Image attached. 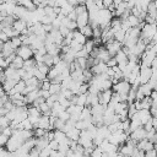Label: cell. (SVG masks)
Instances as JSON below:
<instances>
[{
	"instance_id": "1",
	"label": "cell",
	"mask_w": 157,
	"mask_h": 157,
	"mask_svg": "<svg viewBox=\"0 0 157 157\" xmlns=\"http://www.w3.org/2000/svg\"><path fill=\"white\" fill-rule=\"evenodd\" d=\"M131 87H132V85L128 80L123 78V80L118 81L115 85H113L112 88H113L114 92H118V93H129V91H130Z\"/></svg>"
},
{
	"instance_id": "2",
	"label": "cell",
	"mask_w": 157,
	"mask_h": 157,
	"mask_svg": "<svg viewBox=\"0 0 157 157\" xmlns=\"http://www.w3.org/2000/svg\"><path fill=\"white\" fill-rule=\"evenodd\" d=\"M16 54L20 55L21 58H23L25 60L31 59V58L34 56V52H33L32 47L31 45H27V44H22L20 48H17L16 49Z\"/></svg>"
},
{
	"instance_id": "3",
	"label": "cell",
	"mask_w": 157,
	"mask_h": 157,
	"mask_svg": "<svg viewBox=\"0 0 157 157\" xmlns=\"http://www.w3.org/2000/svg\"><path fill=\"white\" fill-rule=\"evenodd\" d=\"M153 75V70L152 66H146V65H141L140 67V78H141V83H147L150 81V78Z\"/></svg>"
},
{
	"instance_id": "4",
	"label": "cell",
	"mask_w": 157,
	"mask_h": 157,
	"mask_svg": "<svg viewBox=\"0 0 157 157\" xmlns=\"http://www.w3.org/2000/svg\"><path fill=\"white\" fill-rule=\"evenodd\" d=\"M105 47H107L108 52L110 53V55H112V56H115V54H117V53H118L120 49H123L124 44H123L121 42L117 40V39H113L112 42L105 43Z\"/></svg>"
},
{
	"instance_id": "5",
	"label": "cell",
	"mask_w": 157,
	"mask_h": 157,
	"mask_svg": "<svg viewBox=\"0 0 157 157\" xmlns=\"http://www.w3.org/2000/svg\"><path fill=\"white\" fill-rule=\"evenodd\" d=\"M13 53H16V48L12 45L10 39L7 42H1V56L6 58V56H9Z\"/></svg>"
},
{
	"instance_id": "6",
	"label": "cell",
	"mask_w": 157,
	"mask_h": 157,
	"mask_svg": "<svg viewBox=\"0 0 157 157\" xmlns=\"http://www.w3.org/2000/svg\"><path fill=\"white\" fill-rule=\"evenodd\" d=\"M113 93H114L113 88L101 91V92L98 93L99 103H102V104H104V105H108V104H109V102H110V99H112V97H113Z\"/></svg>"
},
{
	"instance_id": "7",
	"label": "cell",
	"mask_w": 157,
	"mask_h": 157,
	"mask_svg": "<svg viewBox=\"0 0 157 157\" xmlns=\"http://www.w3.org/2000/svg\"><path fill=\"white\" fill-rule=\"evenodd\" d=\"M130 137L134 139V140H136V141L139 142V141L142 140V139H147V130H146L144 126H140V128H137L136 130L131 131Z\"/></svg>"
},
{
	"instance_id": "8",
	"label": "cell",
	"mask_w": 157,
	"mask_h": 157,
	"mask_svg": "<svg viewBox=\"0 0 157 157\" xmlns=\"http://www.w3.org/2000/svg\"><path fill=\"white\" fill-rule=\"evenodd\" d=\"M136 115H137V118L140 119V121L142 123V125H145L153 115L151 114V110L150 109H139L137 112H136Z\"/></svg>"
},
{
	"instance_id": "9",
	"label": "cell",
	"mask_w": 157,
	"mask_h": 157,
	"mask_svg": "<svg viewBox=\"0 0 157 157\" xmlns=\"http://www.w3.org/2000/svg\"><path fill=\"white\" fill-rule=\"evenodd\" d=\"M76 22H77L78 28H81V27H83V26L88 25V23H90V13H88V11H85V12H82V13L77 15Z\"/></svg>"
},
{
	"instance_id": "10",
	"label": "cell",
	"mask_w": 157,
	"mask_h": 157,
	"mask_svg": "<svg viewBox=\"0 0 157 157\" xmlns=\"http://www.w3.org/2000/svg\"><path fill=\"white\" fill-rule=\"evenodd\" d=\"M137 147L140 150H142V151L146 152V151H148L151 148H155V142L151 141V140H148V139H142V140H140L137 142Z\"/></svg>"
},
{
	"instance_id": "11",
	"label": "cell",
	"mask_w": 157,
	"mask_h": 157,
	"mask_svg": "<svg viewBox=\"0 0 157 157\" xmlns=\"http://www.w3.org/2000/svg\"><path fill=\"white\" fill-rule=\"evenodd\" d=\"M108 67H109V66L107 65V63H104V61H99L98 64L93 65V66L91 67V70H92V72H93L94 75H98V74H103V72H107Z\"/></svg>"
},
{
	"instance_id": "12",
	"label": "cell",
	"mask_w": 157,
	"mask_h": 157,
	"mask_svg": "<svg viewBox=\"0 0 157 157\" xmlns=\"http://www.w3.org/2000/svg\"><path fill=\"white\" fill-rule=\"evenodd\" d=\"M12 27L17 31V32H22L23 29H26L28 26H27V21L26 20H23V18H16L15 20V22H13V25H12Z\"/></svg>"
},
{
	"instance_id": "13",
	"label": "cell",
	"mask_w": 157,
	"mask_h": 157,
	"mask_svg": "<svg viewBox=\"0 0 157 157\" xmlns=\"http://www.w3.org/2000/svg\"><path fill=\"white\" fill-rule=\"evenodd\" d=\"M80 134H81V130H80L78 128H76V126H72L71 129H69V130L66 131L67 137L71 139V140H76V141H78Z\"/></svg>"
},
{
	"instance_id": "14",
	"label": "cell",
	"mask_w": 157,
	"mask_h": 157,
	"mask_svg": "<svg viewBox=\"0 0 157 157\" xmlns=\"http://www.w3.org/2000/svg\"><path fill=\"white\" fill-rule=\"evenodd\" d=\"M39 96H40V93H39V88H38V90H33V91H31L29 93H27V94L25 96L27 104H32Z\"/></svg>"
},
{
	"instance_id": "15",
	"label": "cell",
	"mask_w": 157,
	"mask_h": 157,
	"mask_svg": "<svg viewBox=\"0 0 157 157\" xmlns=\"http://www.w3.org/2000/svg\"><path fill=\"white\" fill-rule=\"evenodd\" d=\"M64 110H66V108H65L64 105H61L59 101H56V102L53 104V107H52V115L59 117V114H60L61 112H64Z\"/></svg>"
},
{
	"instance_id": "16",
	"label": "cell",
	"mask_w": 157,
	"mask_h": 157,
	"mask_svg": "<svg viewBox=\"0 0 157 157\" xmlns=\"http://www.w3.org/2000/svg\"><path fill=\"white\" fill-rule=\"evenodd\" d=\"M71 77L75 81H80V82H85V75H83V69H76L71 72Z\"/></svg>"
},
{
	"instance_id": "17",
	"label": "cell",
	"mask_w": 157,
	"mask_h": 157,
	"mask_svg": "<svg viewBox=\"0 0 157 157\" xmlns=\"http://www.w3.org/2000/svg\"><path fill=\"white\" fill-rule=\"evenodd\" d=\"M129 9V6H128V1H123V2H120L118 6H117V9H115V12H114V16H118V17H120L126 10Z\"/></svg>"
},
{
	"instance_id": "18",
	"label": "cell",
	"mask_w": 157,
	"mask_h": 157,
	"mask_svg": "<svg viewBox=\"0 0 157 157\" xmlns=\"http://www.w3.org/2000/svg\"><path fill=\"white\" fill-rule=\"evenodd\" d=\"M74 39H75L76 42H78V43H81L82 45H85V43H86V40H87L88 38H87L80 29H78V31L75 29V31H74Z\"/></svg>"
},
{
	"instance_id": "19",
	"label": "cell",
	"mask_w": 157,
	"mask_h": 157,
	"mask_svg": "<svg viewBox=\"0 0 157 157\" xmlns=\"http://www.w3.org/2000/svg\"><path fill=\"white\" fill-rule=\"evenodd\" d=\"M114 58L117 59L118 64H120V63H125V61H129V55L126 54V52H125L124 49H120V50L115 54V56H114Z\"/></svg>"
},
{
	"instance_id": "20",
	"label": "cell",
	"mask_w": 157,
	"mask_h": 157,
	"mask_svg": "<svg viewBox=\"0 0 157 157\" xmlns=\"http://www.w3.org/2000/svg\"><path fill=\"white\" fill-rule=\"evenodd\" d=\"M18 5H22V6H25L27 10H31V11H33V10H36L38 6L34 4V1L33 0H20L18 1Z\"/></svg>"
},
{
	"instance_id": "21",
	"label": "cell",
	"mask_w": 157,
	"mask_h": 157,
	"mask_svg": "<svg viewBox=\"0 0 157 157\" xmlns=\"http://www.w3.org/2000/svg\"><path fill=\"white\" fill-rule=\"evenodd\" d=\"M99 103V97H98V93H91L88 92V97H87V105H94Z\"/></svg>"
},
{
	"instance_id": "22",
	"label": "cell",
	"mask_w": 157,
	"mask_h": 157,
	"mask_svg": "<svg viewBox=\"0 0 157 157\" xmlns=\"http://www.w3.org/2000/svg\"><path fill=\"white\" fill-rule=\"evenodd\" d=\"M87 38H93V27L88 23V25H86V26H83V27H81V28H78Z\"/></svg>"
},
{
	"instance_id": "23",
	"label": "cell",
	"mask_w": 157,
	"mask_h": 157,
	"mask_svg": "<svg viewBox=\"0 0 157 157\" xmlns=\"http://www.w3.org/2000/svg\"><path fill=\"white\" fill-rule=\"evenodd\" d=\"M10 65H12V66L16 67V69H21V67H23V65H25V59L16 54V56L13 58V60H12V63H11Z\"/></svg>"
},
{
	"instance_id": "24",
	"label": "cell",
	"mask_w": 157,
	"mask_h": 157,
	"mask_svg": "<svg viewBox=\"0 0 157 157\" xmlns=\"http://www.w3.org/2000/svg\"><path fill=\"white\" fill-rule=\"evenodd\" d=\"M17 83V81H15V80H12V78H6V81L5 82H2V88L9 93L12 88H13V86Z\"/></svg>"
},
{
	"instance_id": "25",
	"label": "cell",
	"mask_w": 157,
	"mask_h": 157,
	"mask_svg": "<svg viewBox=\"0 0 157 157\" xmlns=\"http://www.w3.org/2000/svg\"><path fill=\"white\" fill-rule=\"evenodd\" d=\"M125 34H126V31L125 29H123L121 27L117 31V32H114V39H117V40H119V42H124V39H125Z\"/></svg>"
},
{
	"instance_id": "26",
	"label": "cell",
	"mask_w": 157,
	"mask_h": 157,
	"mask_svg": "<svg viewBox=\"0 0 157 157\" xmlns=\"http://www.w3.org/2000/svg\"><path fill=\"white\" fill-rule=\"evenodd\" d=\"M94 47H96V43H94V39H92V38H88V39L86 40L85 45H83V48H85L88 53H91V52L94 49Z\"/></svg>"
},
{
	"instance_id": "27",
	"label": "cell",
	"mask_w": 157,
	"mask_h": 157,
	"mask_svg": "<svg viewBox=\"0 0 157 157\" xmlns=\"http://www.w3.org/2000/svg\"><path fill=\"white\" fill-rule=\"evenodd\" d=\"M59 75H60L59 70L55 67V65H53V66L49 69V72H48V78H49V80H53V78L58 77Z\"/></svg>"
},
{
	"instance_id": "28",
	"label": "cell",
	"mask_w": 157,
	"mask_h": 157,
	"mask_svg": "<svg viewBox=\"0 0 157 157\" xmlns=\"http://www.w3.org/2000/svg\"><path fill=\"white\" fill-rule=\"evenodd\" d=\"M61 88H63L61 83L52 82V85H50V87H49V91H50V93H52V94H54V93H60Z\"/></svg>"
},
{
	"instance_id": "29",
	"label": "cell",
	"mask_w": 157,
	"mask_h": 157,
	"mask_svg": "<svg viewBox=\"0 0 157 157\" xmlns=\"http://www.w3.org/2000/svg\"><path fill=\"white\" fill-rule=\"evenodd\" d=\"M43 63H45L48 66H53L54 65V55H52V54H49V53H47L44 56H43Z\"/></svg>"
},
{
	"instance_id": "30",
	"label": "cell",
	"mask_w": 157,
	"mask_h": 157,
	"mask_svg": "<svg viewBox=\"0 0 157 157\" xmlns=\"http://www.w3.org/2000/svg\"><path fill=\"white\" fill-rule=\"evenodd\" d=\"M88 58V56H87ZM87 58L86 56H81V58H76L75 60H76V63L78 64V66L81 67V69H87L88 67V65H87Z\"/></svg>"
},
{
	"instance_id": "31",
	"label": "cell",
	"mask_w": 157,
	"mask_h": 157,
	"mask_svg": "<svg viewBox=\"0 0 157 157\" xmlns=\"http://www.w3.org/2000/svg\"><path fill=\"white\" fill-rule=\"evenodd\" d=\"M10 124H11V120L6 115H1L0 117V129H4L6 126H10Z\"/></svg>"
},
{
	"instance_id": "32",
	"label": "cell",
	"mask_w": 157,
	"mask_h": 157,
	"mask_svg": "<svg viewBox=\"0 0 157 157\" xmlns=\"http://www.w3.org/2000/svg\"><path fill=\"white\" fill-rule=\"evenodd\" d=\"M10 40H11V43H12V45L17 49V48H20L23 43H22V39H21V37L20 36H16V37H12V38H10Z\"/></svg>"
},
{
	"instance_id": "33",
	"label": "cell",
	"mask_w": 157,
	"mask_h": 157,
	"mask_svg": "<svg viewBox=\"0 0 157 157\" xmlns=\"http://www.w3.org/2000/svg\"><path fill=\"white\" fill-rule=\"evenodd\" d=\"M34 76H36L37 78H39L40 81H43V80H45V78L48 77V75H47V74L42 72V71H40V70H38L37 67H36V70H34Z\"/></svg>"
},
{
	"instance_id": "34",
	"label": "cell",
	"mask_w": 157,
	"mask_h": 157,
	"mask_svg": "<svg viewBox=\"0 0 157 157\" xmlns=\"http://www.w3.org/2000/svg\"><path fill=\"white\" fill-rule=\"evenodd\" d=\"M9 139H10V136H7V135H5V134L1 132L0 134V146H6Z\"/></svg>"
},
{
	"instance_id": "35",
	"label": "cell",
	"mask_w": 157,
	"mask_h": 157,
	"mask_svg": "<svg viewBox=\"0 0 157 157\" xmlns=\"http://www.w3.org/2000/svg\"><path fill=\"white\" fill-rule=\"evenodd\" d=\"M52 151H53V148L48 145L47 147H44V148H42V150H40V156H50Z\"/></svg>"
},
{
	"instance_id": "36",
	"label": "cell",
	"mask_w": 157,
	"mask_h": 157,
	"mask_svg": "<svg viewBox=\"0 0 157 157\" xmlns=\"http://www.w3.org/2000/svg\"><path fill=\"white\" fill-rule=\"evenodd\" d=\"M0 66H1V69H6L7 66H10V61L7 60V58L1 56V59H0Z\"/></svg>"
},
{
	"instance_id": "37",
	"label": "cell",
	"mask_w": 157,
	"mask_h": 157,
	"mask_svg": "<svg viewBox=\"0 0 157 157\" xmlns=\"http://www.w3.org/2000/svg\"><path fill=\"white\" fill-rule=\"evenodd\" d=\"M61 20H63V18H60V17L58 16V17H56V18H55V20H54V21L52 22V25H53V27H54V28H56V29H59V28H60V26L63 25V22H61Z\"/></svg>"
},
{
	"instance_id": "38",
	"label": "cell",
	"mask_w": 157,
	"mask_h": 157,
	"mask_svg": "<svg viewBox=\"0 0 157 157\" xmlns=\"http://www.w3.org/2000/svg\"><path fill=\"white\" fill-rule=\"evenodd\" d=\"M152 118H153V117H152ZM152 118H151V119H150V120H148V121H147V123H146V124L144 125V128H145V129H146L147 131H150V130L155 129V126H153V120H152Z\"/></svg>"
},
{
	"instance_id": "39",
	"label": "cell",
	"mask_w": 157,
	"mask_h": 157,
	"mask_svg": "<svg viewBox=\"0 0 157 157\" xmlns=\"http://www.w3.org/2000/svg\"><path fill=\"white\" fill-rule=\"evenodd\" d=\"M59 31L61 32V34H63L64 37H66V36L70 33V29H69V27H66V26H60Z\"/></svg>"
},
{
	"instance_id": "40",
	"label": "cell",
	"mask_w": 157,
	"mask_h": 157,
	"mask_svg": "<svg viewBox=\"0 0 157 157\" xmlns=\"http://www.w3.org/2000/svg\"><path fill=\"white\" fill-rule=\"evenodd\" d=\"M145 156L146 157H153V156H157V150L156 148H151L148 151L145 152Z\"/></svg>"
},
{
	"instance_id": "41",
	"label": "cell",
	"mask_w": 157,
	"mask_h": 157,
	"mask_svg": "<svg viewBox=\"0 0 157 157\" xmlns=\"http://www.w3.org/2000/svg\"><path fill=\"white\" fill-rule=\"evenodd\" d=\"M107 65L109 66V67H113V66H115V65H118V61H117V59L114 58V56H112L108 61H107Z\"/></svg>"
},
{
	"instance_id": "42",
	"label": "cell",
	"mask_w": 157,
	"mask_h": 157,
	"mask_svg": "<svg viewBox=\"0 0 157 157\" xmlns=\"http://www.w3.org/2000/svg\"><path fill=\"white\" fill-rule=\"evenodd\" d=\"M0 39H1V42H7V40L10 39V37H9L4 31H1V33H0Z\"/></svg>"
},
{
	"instance_id": "43",
	"label": "cell",
	"mask_w": 157,
	"mask_h": 157,
	"mask_svg": "<svg viewBox=\"0 0 157 157\" xmlns=\"http://www.w3.org/2000/svg\"><path fill=\"white\" fill-rule=\"evenodd\" d=\"M67 4V0H56L55 2V6H59V7H63L64 5Z\"/></svg>"
},
{
	"instance_id": "44",
	"label": "cell",
	"mask_w": 157,
	"mask_h": 157,
	"mask_svg": "<svg viewBox=\"0 0 157 157\" xmlns=\"http://www.w3.org/2000/svg\"><path fill=\"white\" fill-rule=\"evenodd\" d=\"M107 74H108V76H109V77H113V76L115 75V70H114V67H108Z\"/></svg>"
},
{
	"instance_id": "45",
	"label": "cell",
	"mask_w": 157,
	"mask_h": 157,
	"mask_svg": "<svg viewBox=\"0 0 157 157\" xmlns=\"http://www.w3.org/2000/svg\"><path fill=\"white\" fill-rule=\"evenodd\" d=\"M110 5H113V0H103V6L104 7H109Z\"/></svg>"
},
{
	"instance_id": "46",
	"label": "cell",
	"mask_w": 157,
	"mask_h": 157,
	"mask_svg": "<svg viewBox=\"0 0 157 157\" xmlns=\"http://www.w3.org/2000/svg\"><path fill=\"white\" fill-rule=\"evenodd\" d=\"M67 1H69V4H71L74 7H76V6L78 5V1H77V0H67Z\"/></svg>"
},
{
	"instance_id": "47",
	"label": "cell",
	"mask_w": 157,
	"mask_h": 157,
	"mask_svg": "<svg viewBox=\"0 0 157 157\" xmlns=\"http://www.w3.org/2000/svg\"><path fill=\"white\" fill-rule=\"evenodd\" d=\"M123 1H124V0H113V4H114V5H115V7H117V6H118L120 2H123Z\"/></svg>"
},
{
	"instance_id": "48",
	"label": "cell",
	"mask_w": 157,
	"mask_h": 157,
	"mask_svg": "<svg viewBox=\"0 0 157 157\" xmlns=\"http://www.w3.org/2000/svg\"><path fill=\"white\" fill-rule=\"evenodd\" d=\"M77 1H78V4H86L87 0H77Z\"/></svg>"
},
{
	"instance_id": "49",
	"label": "cell",
	"mask_w": 157,
	"mask_h": 157,
	"mask_svg": "<svg viewBox=\"0 0 157 157\" xmlns=\"http://www.w3.org/2000/svg\"><path fill=\"white\" fill-rule=\"evenodd\" d=\"M124 1H128V0H124Z\"/></svg>"
}]
</instances>
